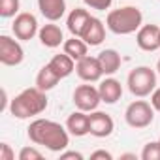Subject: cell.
<instances>
[{"instance_id": "cell-5", "label": "cell", "mask_w": 160, "mask_h": 160, "mask_svg": "<svg viewBox=\"0 0 160 160\" xmlns=\"http://www.w3.org/2000/svg\"><path fill=\"white\" fill-rule=\"evenodd\" d=\"M124 121L132 128H147L154 121V108L145 100H136L128 104L124 111Z\"/></svg>"}, {"instance_id": "cell-23", "label": "cell", "mask_w": 160, "mask_h": 160, "mask_svg": "<svg viewBox=\"0 0 160 160\" xmlns=\"http://www.w3.org/2000/svg\"><path fill=\"white\" fill-rule=\"evenodd\" d=\"M141 160H160V141H149L141 151Z\"/></svg>"}, {"instance_id": "cell-26", "label": "cell", "mask_w": 160, "mask_h": 160, "mask_svg": "<svg viewBox=\"0 0 160 160\" xmlns=\"http://www.w3.org/2000/svg\"><path fill=\"white\" fill-rule=\"evenodd\" d=\"M15 152L12 151V147L8 143H0V160H13Z\"/></svg>"}, {"instance_id": "cell-13", "label": "cell", "mask_w": 160, "mask_h": 160, "mask_svg": "<svg viewBox=\"0 0 160 160\" xmlns=\"http://www.w3.org/2000/svg\"><path fill=\"white\" fill-rule=\"evenodd\" d=\"M81 40H85L87 45H91V47L100 45L106 40V27H104V23L98 17H91V21L87 23V27H85V30L81 34Z\"/></svg>"}, {"instance_id": "cell-32", "label": "cell", "mask_w": 160, "mask_h": 160, "mask_svg": "<svg viewBox=\"0 0 160 160\" xmlns=\"http://www.w3.org/2000/svg\"><path fill=\"white\" fill-rule=\"evenodd\" d=\"M158 141H160V138H158Z\"/></svg>"}, {"instance_id": "cell-11", "label": "cell", "mask_w": 160, "mask_h": 160, "mask_svg": "<svg viewBox=\"0 0 160 160\" xmlns=\"http://www.w3.org/2000/svg\"><path fill=\"white\" fill-rule=\"evenodd\" d=\"M136 43L141 51L152 53L160 49V27L158 25H141L136 34Z\"/></svg>"}, {"instance_id": "cell-8", "label": "cell", "mask_w": 160, "mask_h": 160, "mask_svg": "<svg viewBox=\"0 0 160 160\" xmlns=\"http://www.w3.org/2000/svg\"><path fill=\"white\" fill-rule=\"evenodd\" d=\"M12 30H13V34H15V38H17V40H23V42L32 40V38L40 32L36 15H32V13H28V12L17 13V15H15V19H13Z\"/></svg>"}, {"instance_id": "cell-2", "label": "cell", "mask_w": 160, "mask_h": 160, "mask_svg": "<svg viewBox=\"0 0 160 160\" xmlns=\"http://www.w3.org/2000/svg\"><path fill=\"white\" fill-rule=\"evenodd\" d=\"M47 96L42 89L30 87L21 91L10 104V113L15 119H30L36 115H42L47 109Z\"/></svg>"}, {"instance_id": "cell-25", "label": "cell", "mask_w": 160, "mask_h": 160, "mask_svg": "<svg viewBox=\"0 0 160 160\" xmlns=\"http://www.w3.org/2000/svg\"><path fill=\"white\" fill-rule=\"evenodd\" d=\"M85 6L91 8V10H98V12H106L111 8L113 4V0H83Z\"/></svg>"}, {"instance_id": "cell-6", "label": "cell", "mask_w": 160, "mask_h": 160, "mask_svg": "<svg viewBox=\"0 0 160 160\" xmlns=\"http://www.w3.org/2000/svg\"><path fill=\"white\" fill-rule=\"evenodd\" d=\"M25 58L21 43L6 34L0 36V62L4 66H19Z\"/></svg>"}, {"instance_id": "cell-30", "label": "cell", "mask_w": 160, "mask_h": 160, "mask_svg": "<svg viewBox=\"0 0 160 160\" xmlns=\"http://www.w3.org/2000/svg\"><path fill=\"white\" fill-rule=\"evenodd\" d=\"M121 158H134V160H136V154H122Z\"/></svg>"}, {"instance_id": "cell-16", "label": "cell", "mask_w": 160, "mask_h": 160, "mask_svg": "<svg viewBox=\"0 0 160 160\" xmlns=\"http://www.w3.org/2000/svg\"><path fill=\"white\" fill-rule=\"evenodd\" d=\"M38 38H40V42H42V45H45V47H49V49L58 47V45L62 43V40H64L60 27L55 25L53 21H51L49 25H43V27L40 28Z\"/></svg>"}, {"instance_id": "cell-12", "label": "cell", "mask_w": 160, "mask_h": 160, "mask_svg": "<svg viewBox=\"0 0 160 160\" xmlns=\"http://www.w3.org/2000/svg\"><path fill=\"white\" fill-rule=\"evenodd\" d=\"M98 92L104 104H117L122 96V85L115 77H106L98 85Z\"/></svg>"}, {"instance_id": "cell-22", "label": "cell", "mask_w": 160, "mask_h": 160, "mask_svg": "<svg viewBox=\"0 0 160 160\" xmlns=\"http://www.w3.org/2000/svg\"><path fill=\"white\" fill-rule=\"evenodd\" d=\"M19 13V0H0V17L10 19Z\"/></svg>"}, {"instance_id": "cell-19", "label": "cell", "mask_w": 160, "mask_h": 160, "mask_svg": "<svg viewBox=\"0 0 160 160\" xmlns=\"http://www.w3.org/2000/svg\"><path fill=\"white\" fill-rule=\"evenodd\" d=\"M98 60L102 64V70L106 75H113L115 72H119L121 68V55L115 51V49H104L98 53Z\"/></svg>"}, {"instance_id": "cell-10", "label": "cell", "mask_w": 160, "mask_h": 160, "mask_svg": "<svg viewBox=\"0 0 160 160\" xmlns=\"http://www.w3.org/2000/svg\"><path fill=\"white\" fill-rule=\"evenodd\" d=\"M115 130V122L111 119V115L104 113V111H91L89 113V134L94 138H108L111 136Z\"/></svg>"}, {"instance_id": "cell-4", "label": "cell", "mask_w": 160, "mask_h": 160, "mask_svg": "<svg viewBox=\"0 0 160 160\" xmlns=\"http://www.w3.org/2000/svg\"><path fill=\"white\" fill-rule=\"evenodd\" d=\"M126 85L134 96L145 98L152 94V91L156 89V72L149 66H138L128 73Z\"/></svg>"}, {"instance_id": "cell-28", "label": "cell", "mask_w": 160, "mask_h": 160, "mask_svg": "<svg viewBox=\"0 0 160 160\" xmlns=\"http://www.w3.org/2000/svg\"><path fill=\"white\" fill-rule=\"evenodd\" d=\"M72 158L83 160V154L77 152V151H64V152H60V160H72Z\"/></svg>"}, {"instance_id": "cell-24", "label": "cell", "mask_w": 160, "mask_h": 160, "mask_svg": "<svg viewBox=\"0 0 160 160\" xmlns=\"http://www.w3.org/2000/svg\"><path fill=\"white\" fill-rule=\"evenodd\" d=\"M43 154L36 147H23L19 151V160H42Z\"/></svg>"}, {"instance_id": "cell-14", "label": "cell", "mask_w": 160, "mask_h": 160, "mask_svg": "<svg viewBox=\"0 0 160 160\" xmlns=\"http://www.w3.org/2000/svg\"><path fill=\"white\" fill-rule=\"evenodd\" d=\"M91 17H92V15H91L87 10H83V8H75V10H72L70 15H68V19H66V25H68L70 34H72V36H77V38H81V34H83L87 23L91 21Z\"/></svg>"}, {"instance_id": "cell-21", "label": "cell", "mask_w": 160, "mask_h": 160, "mask_svg": "<svg viewBox=\"0 0 160 160\" xmlns=\"http://www.w3.org/2000/svg\"><path fill=\"white\" fill-rule=\"evenodd\" d=\"M58 81H60V77L51 70V66H49V64H45V66L38 72V75H36V87H38V89H42L43 92H47V91L55 89Z\"/></svg>"}, {"instance_id": "cell-17", "label": "cell", "mask_w": 160, "mask_h": 160, "mask_svg": "<svg viewBox=\"0 0 160 160\" xmlns=\"http://www.w3.org/2000/svg\"><path fill=\"white\" fill-rule=\"evenodd\" d=\"M38 8L47 21H58L66 13V0H38Z\"/></svg>"}, {"instance_id": "cell-31", "label": "cell", "mask_w": 160, "mask_h": 160, "mask_svg": "<svg viewBox=\"0 0 160 160\" xmlns=\"http://www.w3.org/2000/svg\"><path fill=\"white\" fill-rule=\"evenodd\" d=\"M156 72L160 73V58H158V62H156Z\"/></svg>"}, {"instance_id": "cell-1", "label": "cell", "mask_w": 160, "mask_h": 160, "mask_svg": "<svg viewBox=\"0 0 160 160\" xmlns=\"http://www.w3.org/2000/svg\"><path fill=\"white\" fill-rule=\"evenodd\" d=\"M68 134H70L68 128H64L60 122H55L49 119H36L28 126L30 141L36 145H43L45 149H49L53 152H62L68 147V143H70Z\"/></svg>"}, {"instance_id": "cell-18", "label": "cell", "mask_w": 160, "mask_h": 160, "mask_svg": "<svg viewBox=\"0 0 160 160\" xmlns=\"http://www.w3.org/2000/svg\"><path fill=\"white\" fill-rule=\"evenodd\" d=\"M49 66H51V70H53L60 79H64V77L72 75V72L75 70V60H73L70 55L62 53V55H55V57L49 60Z\"/></svg>"}, {"instance_id": "cell-7", "label": "cell", "mask_w": 160, "mask_h": 160, "mask_svg": "<svg viewBox=\"0 0 160 160\" xmlns=\"http://www.w3.org/2000/svg\"><path fill=\"white\" fill-rule=\"evenodd\" d=\"M100 102H102V98H100V92H98L96 87H92V85H79V87H75V91H73V104H75L77 109L91 113V111H94L100 106Z\"/></svg>"}, {"instance_id": "cell-9", "label": "cell", "mask_w": 160, "mask_h": 160, "mask_svg": "<svg viewBox=\"0 0 160 160\" xmlns=\"http://www.w3.org/2000/svg\"><path fill=\"white\" fill-rule=\"evenodd\" d=\"M75 72H77L79 79H83L87 83L100 81L102 75H104V70H102V64H100L98 57H89V55L75 62Z\"/></svg>"}, {"instance_id": "cell-20", "label": "cell", "mask_w": 160, "mask_h": 160, "mask_svg": "<svg viewBox=\"0 0 160 160\" xmlns=\"http://www.w3.org/2000/svg\"><path fill=\"white\" fill-rule=\"evenodd\" d=\"M62 47H64V53L70 55L75 62L81 60L83 57H87V49H89L87 42L81 40V38H77V36H72L70 40H66V42L62 43Z\"/></svg>"}, {"instance_id": "cell-3", "label": "cell", "mask_w": 160, "mask_h": 160, "mask_svg": "<svg viewBox=\"0 0 160 160\" xmlns=\"http://www.w3.org/2000/svg\"><path fill=\"white\" fill-rule=\"evenodd\" d=\"M106 25L113 34L126 36L132 32H138L143 25V13L136 6H122L117 10H111L106 17Z\"/></svg>"}, {"instance_id": "cell-29", "label": "cell", "mask_w": 160, "mask_h": 160, "mask_svg": "<svg viewBox=\"0 0 160 160\" xmlns=\"http://www.w3.org/2000/svg\"><path fill=\"white\" fill-rule=\"evenodd\" d=\"M151 104H152V108H154L156 111H160V87L152 91V94H151Z\"/></svg>"}, {"instance_id": "cell-27", "label": "cell", "mask_w": 160, "mask_h": 160, "mask_svg": "<svg viewBox=\"0 0 160 160\" xmlns=\"http://www.w3.org/2000/svg\"><path fill=\"white\" fill-rule=\"evenodd\" d=\"M113 160V154L111 152H108V151H104V149H98V151H94V152H91V160Z\"/></svg>"}, {"instance_id": "cell-15", "label": "cell", "mask_w": 160, "mask_h": 160, "mask_svg": "<svg viewBox=\"0 0 160 160\" xmlns=\"http://www.w3.org/2000/svg\"><path fill=\"white\" fill-rule=\"evenodd\" d=\"M66 128L72 136L75 138H83L89 134V115L87 111H81V109H77L73 111L68 119H66Z\"/></svg>"}]
</instances>
